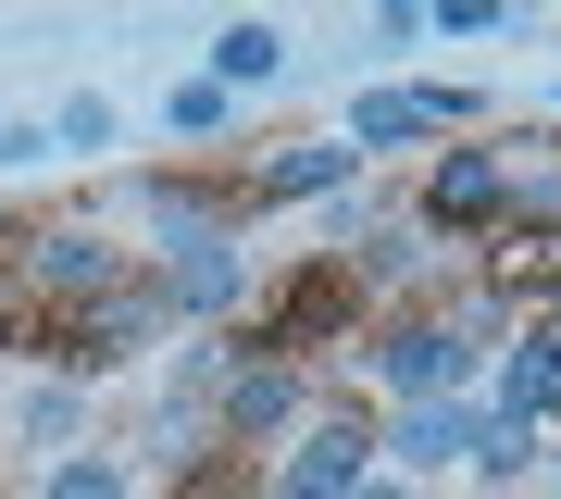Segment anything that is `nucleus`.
I'll return each mask as SVG.
<instances>
[{"mask_svg": "<svg viewBox=\"0 0 561 499\" xmlns=\"http://www.w3.org/2000/svg\"><path fill=\"white\" fill-rule=\"evenodd\" d=\"M201 387H213L201 412H213L225 450H262V438H287V424L312 412V375L275 362V350H250V338H213V375H201Z\"/></svg>", "mask_w": 561, "mask_h": 499, "instance_id": "f03ea898", "label": "nucleus"}, {"mask_svg": "<svg viewBox=\"0 0 561 499\" xmlns=\"http://www.w3.org/2000/svg\"><path fill=\"white\" fill-rule=\"evenodd\" d=\"M362 475H375V424L362 412H312L287 438V462H275V499H350Z\"/></svg>", "mask_w": 561, "mask_h": 499, "instance_id": "6e6552de", "label": "nucleus"}, {"mask_svg": "<svg viewBox=\"0 0 561 499\" xmlns=\"http://www.w3.org/2000/svg\"><path fill=\"white\" fill-rule=\"evenodd\" d=\"M350 175H362V162H350V138H300V150H275V162L238 188V213H262V200H337Z\"/></svg>", "mask_w": 561, "mask_h": 499, "instance_id": "f8f14e48", "label": "nucleus"}, {"mask_svg": "<svg viewBox=\"0 0 561 499\" xmlns=\"http://www.w3.org/2000/svg\"><path fill=\"white\" fill-rule=\"evenodd\" d=\"M13 275L50 299V313H88V299H113L138 262H125L101 225H13Z\"/></svg>", "mask_w": 561, "mask_h": 499, "instance_id": "39448f33", "label": "nucleus"}, {"mask_svg": "<svg viewBox=\"0 0 561 499\" xmlns=\"http://www.w3.org/2000/svg\"><path fill=\"white\" fill-rule=\"evenodd\" d=\"M362 38H375V50H412V38H424V0H387V13L362 25Z\"/></svg>", "mask_w": 561, "mask_h": 499, "instance_id": "412c9836", "label": "nucleus"}, {"mask_svg": "<svg viewBox=\"0 0 561 499\" xmlns=\"http://www.w3.org/2000/svg\"><path fill=\"white\" fill-rule=\"evenodd\" d=\"M461 125H474V100H461V88H362L337 138H350V162H362V150H412V138H461Z\"/></svg>", "mask_w": 561, "mask_h": 499, "instance_id": "1a4fd4ad", "label": "nucleus"}, {"mask_svg": "<svg viewBox=\"0 0 561 499\" xmlns=\"http://www.w3.org/2000/svg\"><path fill=\"white\" fill-rule=\"evenodd\" d=\"M362 362H375V387L400 399V412H412V399H474V387H486V313L424 299V313H400Z\"/></svg>", "mask_w": 561, "mask_h": 499, "instance_id": "f257e3e1", "label": "nucleus"}, {"mask_svg": "<svg viewBox=\"0 0 561 499\" xmlns=\"http://www.w3.org/2000/svg\"><path fill=\"white\" fill-rule=\"evenodd\" d=\"M76 424H88V387H76V375H38V387L13 399V438L38 450V462H50V450H76Z\"/></svg>", "mask_w": 561, "mask_h": 499, "instance_id": "4468645a", "label": "nucleus"}, {"mask_svg": "<svg viewBox=\"0 0 561 499\" xmlns=\"http://www.w3.org/2000/svg\"><path fill=\"white\" fill-rule=\"evenodd\" d=\"M38 499H138V475L113 450H62V462H38Z\"/></svg>", "mask_w": 561, "mask_h": 499, "instance_id": "dca6fc26", "label": "nucleus"}, {"mask_svg": "<svg viewBox=\"0 0 561 499\" xmlns=\"http://www.w3.org/2000/svg\"><path fill=\"white\" fill-rule=\"evenodd\" d=\"M162 125H175V138H238V100H225L213 76H175L162 88Z\"/></svg>", "mask_w": 561, "mask_h": 499, "instance_id": "f3484780", "label": "nucleus"}, {"mask_svg": "<svg viewBox=\"0 0 561 499\" xmlns=\"http://www.w3.org/2000/svg\"><path fill=\"white\" fill-rule=\"evenodd\" d=\"M350 313H362V275H350V250H324V262L287 275V299H262V313H250V350H275V362L350 350Z\"/></svg>", "mask_w": 561, "mask_h": 499, "instance_id": "20e7f679", "label": "nucleus"}, {"mask_svg": "<svg viewBox=\"0 0 561 499\" xmlns=\"http://www.w3.org/2000/svg\"><path fill=\"white\" fill-rule=\"evenodd\" d=\"M424 262H437V238H424V225H362V275H375V287L424 275Z\"/></svg>", "mask_w": 561, "mask_h": 499, "instance_id": "a211bd4d", "label": "nucleus"}, {"mask_svg": "<svg viewBox=\"0 0 561 499\" xmlns=\"http://www.w3.org/2000/svg\"><path fill=\"white\" fill-rule=\"evenodd\" d=\"M537 325H549V338H561V275H549V299H537Z\"/></svg>", "mask_w": 561, "mask_h": 499, "instance_id": "b1692460", "label": "nucleus"}, {"mask_svg": "<svg viewBox=\"0 0 561 499\" xmlns=\"http://www.w3.org/2000/svg\"><path fill=\"white\" fill-rule=\"evenodd\" d=\"M549 475H561V450H549Z\"/></svg>", "mask_w": 561, "mask_h": 499, "instance_id": "393cba45", "label": "nucleus"}, {"mask_svg": "<svg viewBox=\"0 0 561 499\" xmlns=\"http://www.w3.org/2000/svg\"><path fill=\"white\" fill-rule=\"evenodd\" d=\"M500 250H561V138L500 150Z\"/></svg>", "mask_w": 561, "mask_h": 499, "instance_id": "9d476101", "label": "nucleus"}, {"mask_svg": "<svg viewBox=\"0 0 561 499\" xmlns=\"http://www.w3.org/2000/svg\"><path fill=\"white\" fill-rule=\"evenodd\" d=\"M275 76H287V25H262V13L213 25V88L225 100H250V88H275Z\"/></svg>", "mask_w": 561, "mask_h": 499, "instance_id": "ddd939ff", "label": "nucleus"}, {"mask_svg": "<svg viewBox=\"0 0 561 499\" xmlns=\"http://www.w3.org/2000/svg\"><path fill=\"white\" fill-rule=\"evenodd\" d=\"M412 225H424V238H500V150H486V138L437 150V162H424Z\"/></svg>", "mask_w": 561, "mask_h": 499, "instance_id": "423d86ee", "label": "nucleus"}, {"mask_svg": "<svg viewBox=\"0 0 561 499\" xmlns=\"http://www.w3.org/2000/svg\"><path fill=\"white\" fill-rule=\"evenodd\" d=\"M486 412H500V424H561V338H549L537 313H524L512 338H500V375H486Z\"/></svg>", "mask_w": 561, "mask_h": 499, "instance_id": "9b49d317", "label": "nucleus"}, {"mask_svg": "<svg viewBox=\"0 0 561 499\" xmlns=\"http://www.w3.org/2000/svg\"><path fill=\"white\" fill-rule=\"evenodd\" d=\"M500 25H524L512 0H424V38H500Z\"/></svg>", "mask_w": 561, "mask_h": 499, "instance_id": "6ab92c4d", "label": "nucleus"}, {"mask_svg": "<svg viewBox=\"0 0 561 499\" xmlns=\"http://www.w3.org/2000/svg\"><path fill=\"white\" fill-rule=\"evenodd\" d=\"M250 287H262V262H250V225H213V238H175L162 250V325H225V313H250Z\"/></svg>", "mask_w": 561, "mask_h": 499, "instance_id": "7ed1b4c3", "label": "nucleus"}, {"mask_svg": "<svg viewBox=\"0 0 561 499\" xmlns=\"http://www.w3.org/2000/svg\"><path fill=\"white\" fill-rule=\"evenodd\" d=\"M474 475H537V424H500V412H486V450H474Z\"/></svg>", "mask_w": 561, "mask_h": 499, "instance_id": "aec40b11", "label": "nucleus"}, {"mask_svg": "<svg viewBox=\"0 0 561 499\" xmlns=\"http://www.w3.org/2000/svg\"><path fill=\"white\" fill-rule=\"evenodd\" d=\"M474 450H486V399H412V412H387L375 424V462H400V475H474Z\"/></svg>", "mask_w": 561, "mask_h": 499, "instance_id": "0eeeda50", "label": "nucleus"}, {"mask_svg": "<svg viewBox=\"0 0 561 499\" xmlns=\"http://www.w3.org/2000/svg\"><path fill=\"white\" fill-rule=\"evenodd\" d=\"M13 162H50V125H0V175Z\"/></svg>", "mask_w": 561, "mask_h": 499, "instance_id": "4be33fe9", "label": "nucleus"}, {"mask_svg": "<svg viewBox=\"0 0 561 499\" xmlns=\"http://www.w3.org/2000/svg\"><path fill=\"white\" fill-rule=\"evenodd\" d=\"M113 138H125V113H113L101 88H76V100H50V162H101Z\"/></svg>", "mask_w": 561, "mask_h": 499, "instance_id": "2eb2a0df", "label": "nucleus"}, {"mask_svg": "<svg viewBox=\"0 0 561 499\" xmlns=\"http://www.w3.org/2000/svg\"><path fill=\"white\" fill-rule=\"evenodd\" d=\"M350 499H412V487H400V475H387V462H375V475H362V487H350Z\"/></svg>", "mask_w": 561, "mask_h": 499, "instance_id": "5701e85b", "label": "nucleus"}]
</instances>
